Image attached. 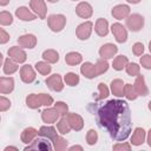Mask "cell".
Instances as JSON below:
<instances>
[{"mask_svg": "<svg viewBox=\"0 0 151 151\" xmlns=\"http://www.w3.org/2000/svg\"><path fill=\"white\" fill-rule=\"evenodd\" d=\"M146 139V132L143 127H136L132 136H131V145H134V146H139L142 145Z\"/></svg>", "mask_w": 151, "mask_h": 151, "instance_id": "ffe728a7", "label": "cell"}, {"mask_svg": "<svg viewBox=\"0 0 151 151\" xmlns=\"http://www.w3.org/2000/svg\"><path fill=\"white\" fill-rule=\"evenodd\" d=\"M60 117V113L54 107H46L41 111V119L46 124H53L55 123Z\"/></svg>", "mask_w": 151, "mask_h": 151, "instance_id": "9a60e30c", "label": "cell"}, {"mask_svg": "<svg viewBox=\"0 0 151 151\" xmlns=\"http://www.w3.org/2000/svg\"><path fill=\"white\" fill-rule=\"evenodd\" d=\"M37 76H35V71L34 68L28 64L21 66L20 68V79L25 83V84H32L35 80Z\"/></svg>", "mask_w": 151, "mask_h": 151, "instance_id": "8fae6325", "label": "cell"}, {"mask_svg": "<svg viewBox=\"0 0 151 151\" xmlns=\"http://www.w3.org/2000/svg\"><path fill=\"white\" fill-rule=\"evenodd\" d=\"M38 136H39V131L37 129L29 126V127H26L22 130V132L20 134V139L24 144H31Z\"/></svg>", "mask_w": 151, "mask_h": 151, "instance_id": "d6986e66", "label": "cell"}, {"mask_svg": "<svg viewBox=\"0 0 151 151\" xmlns=\"http://www.w3.org/2000/svg\"><path fill=\"white\" fill-rule=\"evenodd\" d=\"M18 44L22 48H34L37 45V37L34 34H22L18 38Z\"/></svg>", "mask_w": 151, "mask_h": 151, "instance_id": "ac0fdd59", "label": "cell"}, {"mask_svg": "<svg viewBox=\"0 0 151 151\" xmlns=\"http://www.w3.org/2000/svg\"><path fill=\"white\" fill-rule=\"evenodd\" d=\"M149 51L151 52V40H150V42H149Z\"/></svg>", "mask_w": 151, "mask_h": 151, "instance_id": "11a10c76", "label": "cell"}, {"mask_svg": "<svg viewBox=\"0 0 151 151\" xmlns=\"http://www.w3.org/2000/svg\"><path fill=\"white\" fill-rule=\"evenodd\" d=\"M48 2H52V4H54V2H58L59 0H47Z\"/></svg>", "mask_w": 151, "mask_h": 151, "instance_id": "db71d44e", "label": "cell"}, {"mask_svg": "<svg viewBox=\"0 0 151 151\" xmlns=\"http://www.w3.org/2000/svg\"><path fill=\"white\" fill-rule=\"evenodd\" d=\"M9 4V0H0V6H6Z\"/></svg>", "mask_w": 151, "mask_h": 151, "instance_id": "f907efd6", "label": "cell"}, {"mask_svg": "<svg viewBox=\"0 0 151 151\" xmlns=\"http://www.w3.org/2000/svg\"><path fill=\"white\" fill-rule=\"evenodd\" d=\"M57 130H58L61 134H67V133L72 130V127H71V125H70V123H68L66 116H61V118H60L59 122L57 123Z\"/></svg>", "mask_w": 151, "mask_h": 151, "instance_id": "1f68e13d", "label": "cell"}, {"mask_svg": "<svg viewBox=\"0 0 151 151\" xmlns=\"http://www.w3.org/2000/svg\"><path fill=\"white\" fill-rule=\"evenodd\" d=\"M146 142H147V145L151 147V127H150V130L147 131V134H146Z\"/></svg>", "mask_w": 151, "mask_h": 151, "instance_id": "c3c4849f", "label": "cell"}, {"mask_svg": "<svg viewBox=\"0 0 151 151\" xmlns=\"http://www.w3.org/2000/svg\"><path fill=\"white\" fill-rule=\"evenodd\" d=\"M139 64L145 70H151V55L150 54H143L139 59Z\"/></svg>", "mask_w": 151, "mask_h": 151, "instance_id": "7bdbcfd3", "label": "cell"}, {"mask_svg": "<svg viewBox=\"0 0 151 151\" xmlns=\"http://www.w3.org/2000/svg\"><path fill=\"white\" fill-rule=\"evenodd\" d=\"M132 53L134 55H137V57L143 55V53H144V45L142 42H139V41L134 42L133 46H132Z\"/></svg>", "mask_w": 151, "mask_h": 151, "instance_id": "ee69618b", "label": "cell"}, {"mask_svg": "<svg viewBox=\"0 0 151 151\" xmlns=\"http://www.w3.org/2000/svg\"><path fill=\"white\" fill-rule=\"evenodd\" d=\"M9 40V34L4 29V28H0V44H6L7 41Z\"/></svg>", "mask_w": 151, "mask_h": 151, "instance_id": "bcb514c9", "label": "cell"}, {"mask_svg": "<svg viewBox=\"0 0 151 151\" xmlns=\"http://www.w3.org/2000/svg\"><path fill=\"white\" fill-rule=\"evenodd\" d=\"M144 17L138 14V13H133L130 14L126 19H125V24L126 27L131 31V32H139L143 27H144Z\"/></svg>", "mask_w": 151, "mask_h": 151, "instance_id": "277c9868", "label": "cell"}, {"mask_svg": "<svg viewBox=\"0 0 151 151\" xmlns=\"http://www.w3.org/2000/svg\"><path fill=\"white\" fill-rule=\"evenodd\" d=\"M47 25L52 32L59 33L66 25V17L64 14H51L47 18Z\"/></svg>", "mask_w": 151, "mask_h": 151, "instance_id": "3957f363", "label": "cell"}, {"mask_svg": "<svg viewBox=\"0 0 151 151\" xmlns=\"http://www.w3.org/2000/svg\"><path fill=\"white\" fill-rule=\"evenodd\" d=\"M68 150H70V151H74V150L83 151L84 149H83V146H80V145H73V146H70V147H68Z\"/></svg>", "mask_w": 151, "mask_h": 151, "instance_id": "7dc6e473", "label": "cell"}, {"mask_svg": "<svg viewBox=\"0 0 151 151\" xmlns=\"http://www.w3.org/2000/svg\"><path fill=\"white\" fill-rule=\"evenodd\" d=\"M125 70H126V73L131 77H137L138 74H140V66L137 63H129Z\"/></svg>", "mask_w": 151, "mask_h": 151, "instance_id": "74e56055", "label": "cell"}, {"mask_svg": "<svg viewBox=\"0 0 151 151\" xmlns=\"http://www.w3.org/2000/svg\"><path fill=\"white\" fill-rule=\"evenodd\" d=\"M52 143H53V149L57 150V151H64V150L68 149L67 147L68 142L64 137H61V136H58L54 140H52Z\"/></svg>", "mask_w": 151, "mask_h": 151, "instance_id": "d590c367", "label": "cell"}, {"mask_svg": "<svg viewBox=\"0 0 151 151\" xmlns=\"http://www.w3.org/2000/svg\"><path fill=\"white\" fill-rule=\"evenodd\" d=\"M2 70H4V73L5 74H13L15 73L18 70H19V66H18V63H15L14 60H12L9 57L6 58L4 60V66H2Z\"/></svg>", "mask_w": 151, "mask_h": 151, "instance_id": "83f0119b", "label": "cell"}, {"mask_svg": "<svg viewBox=\"0 0 151 151\" xmlns=\"http://www.w3.org/2000/svg\"><path fill=\"white\" fill-rule=\"evenodd\" d=\"M147 109L151 111V100H150V101H149V104H147Z\"/></svg>", "mask_w": 151, "mask_h": 151, "instance_id": "f5cc1de1", "label": "cell"}, {"mask_svg": "<svg viewBox=\"0 0 151 151\" xmlns=\"http://www.w3.org/2000/svg\"><path fill=\"white\" fill-rule=\"evenodd\" d=\"M72 1H79V0H72Z\"/></svg>", "mask_w": 151, "mask_h": 151, "instance_id": "9f6ffc18", "label": "cell"}, {"mask_svg": "<svg viewBox=\"0 0 151 151\" xmlns=\"http://www.w3.org/2000/svg\"><path fill=\"white\" fill-rule=\"evenodd\" d=\"M124 86L125 84L122 79H113L110 84L111 92L116 97H124Z\"/></svg>", "mask_w": 151, "mask_h": 151, "instance_id": "d4e9b609", "label": "cell"}, {"mask_svg": "<svg viewBox=\"0 0 151 151\" xmlns=\"http://www.w3.org/2000/svg\"><path fill=\"white\" fill-rule=\"evenodd\" d=\"M14 90V79L12 77H1L0 78V93L7 94Z\"/></svg>", "mask_w": 151, "mask_h": 151, "instance_id": "cb8c5ba5", "label": "cell"}, {"mask_svg": "<svg viewBox=\"0 0 151 151\" xmlns=\"http://www.w3.org/2000/svg\"><path fill=\"white\" fill-rule=\"evenodd\" d=\"M133 86H134V88H136L138 96L145 97V96L149 94V88H147V86H146V84H145V78H144V76L138 74V76L136 77V80H134Z\"/></svg>", "mask_w": 151, "mask_h": 151, "instance_id": "44dd1931", "label": "cell"}, {"mask_svg": "<svg viewBox=\"0 0 151 151\" xmlns=\"http://www.w3.org/2000/svg\"><path fill=\"white\" fill-rule=\"evenodd\" d=\"M54 109L60 113V116H66L68 113V105L65 101H57V103H54Z\"/></svg>", "mask_w": 151, "mask_h": 151, "instance_id": "60d3db41", "label": "cell"}, {"mask_svg": "<svg viewBox=\"0 0 151 151\" xmlns=\"http://www.w3.org/2000/svg\"><path fill=\"white\" fill-rule=\"evenodd\" d=\"M29 7L35 13L40 19H45L47 14V7L45 4V0H31L29 1Z\"/></svg>", "mask_w": 151, "mask_h": 151, "instance_id": "7c38bea8", "label": "cell"}, {"mask_svg": "<svg viewBox=\"0 0 151 151\" xmlns=\"http://www.w3.org/2000/svg\"><path fill=\"white\" fill-rule=\"evenodd\" d=\"M131 147H132V145H131V143H126V142H118L117 144H114L113 146H112V150H114V151H124V150H126V151H130L131 150Z\"/></svg>", "mask_w": 151, "mask_h": 151, "instance_id": "b9f144b4", "label": "cell"}, {"mask_svg": "<svg viewBox=\"0 0 151 151\" xmlns=\"http://www.w3.org/2000/svg\"><path fill=\"white\" fill-rule=\"evenodd\" d=\"M129 4H132V5H136V4H139L142 0H126Z\"/></svg>", "mask_w": 151, "mask_h": 151, "instance_id": "816d5d0a", "label": "cell"}, {"mask_svg": "<svg viewBox=\"0 0 151 151\" xmlns=\"http://www.w3.org/2000/svg\"><path fill=\"white\" fill-rule=\"evenodd\" d=\"M39 136L48 138L50 140H54L58 137V132L53 126L44 125V126H40V129H39Z\"/></svg>", "mask_w": 151, "mask_h": 151, "instance_id": "484cf974", "label": "cell"}, {"mask_svg": "<svg viewBox=\"0 0 151 151\" xmlns=\"http://www.w3.org/2000/svg\"><path fill=\"white\" fill-rule=\"evenodd\" d=\"M98 140V133L94 129H90L86 133V143L88 145H94Z\"/></svg>", "mask_w": 151, "mask_h": 151, "instance_id": "ab89813d", "label": "cell"}, {"mask_svg": "<svg viewBox=\"0 0 151 151\" xmlns=\"http://www.w3.org/2000/svg\"><path fill=\"white\" fill-rule=\"evenodd\" d=\"M9 150H13V151H19V149L17 146H6L4 149V151H9Z\"/></svg>", "mask_w": 151, "mask_h": 151, "instance_id": "681fc988", "label": "cell"}, {"mask_svg": "<svg viewBox=\"0 0 151 151\" xmlns=\"http://www.w3.org/2000/svg\"><path fill=\"white\" fill-rule=\"evenodd\" d=\"M42 59L50 64H55L59 61V53L55 51V50H52V48H48V50H45L42 52Z\"/></svg>", "mask_w": 151, "mask_h": 151, "instance_id": "f546056e", "label": "cell"}, {"mask_svg": "<svg viewBox=\"0 0 151 151\" xmlns=\"http://www.w3.org/2000/svg\"><path fill=\"white\" fill-rule=\"evenodd\" d=\"M9 107H11V100H9L8 98L1 96V97H0V111H1V112H5V111H7Z\"/></svg>", "mask_w": 151, "mask_h": 151, "instance_id": "f6af8a7d", "label": "cell"}, {"mask_svg": "<svg viewBox=\"0 0 151 151\" xmlns=\"http://www.w3.org/2000/svg\"><path fill=\"white\" fill-rule=\"evenodd\" d=\"M52 140H50L48 138H35L31 144H27V146H25V151L27 150H41V151H51L53 150V145L51 144Z\"/></svg>", "mask_w": 151, "mask_h": 151, "instance_id": "5b68a950", "label": "cell"}, {"mask_svg": "<svg viewBox=\"0 0 151 151\" xmlns=\"http://www.w3.org/2000/svg\"><path fill=\"white\" fill-rule=\"evenodd\" d=\"M13 22V15L7 11L0 12V25L1 26H8Z\"/></svg>", "mask_w": 151, "mask_h": 151, "instance_id": "f35d334b", "label": "cell"}, {"mask_svg": "<svg viewBox=\"0 0 151 151\" xmlns=\"http://www.w3.org/2000/svg\"><path fill=\"white\" fill-rule=\"evenodd\" d=\"M76 13L81 19H90L92 17V14H93V8L88 2L80 1L76 6Z\"/></svg>", "mask_w": 151, "mask_h": 151, "instance_id": "4fadbf2b", "label": "cell"}, {"mask_svg": "<svg viewBox=\"0 0 151 151\" xmlns=\"http://www.w3.org/2000/svg\"><path fill=\"white\" fill-rule=\"evenodd\" d=\"M64 81L68 86H77L79 84V81H80V78H79V76L77 73L68 72V73H66L64 76Z\"/></svg>", "mask_w": 151, "mask_h": 151, "instance_id": "e575fe53", "label": "cell"}, {"mask_svg": "<svg viewBox=\"0 0 151 151\" xmlns=\"http://www.w3.org/2000/svg\"><path fill=\"white\" fill-rule=\"evenodd\" d=\"M93 29V22L92 21H85L78 25L76 29V35L79 40H87L92 33Z\"/></svg>", "mask_w": 151, "mask_h": 151, "instance_id": "52a82bcc", "label": "cell"}, {"mask_svg": "<svg viewBox=\"0 0 151 151\" xmlns=\"http://www.w3.org/2000/svg\"><path fill=\"white\" fill-rule=\"evenodd\" d=\"M83 61V55L79 52H68L65 55V63L70 66H76Z\"/></svg>", "mask_w": 151, "mask_h": 151, "instance_id": "4316f807", "label": "cell"}, {"mask_svg": "<svg viewBox=\"0 0 151 151\" xmlns=\"http://www.w3.org/2000/svg\"><path fill=\"white\" fill-rule=\"evenodd\" d=\"M7 54H8V57H9L12 60H14V61L18 63V64H22V63H25L26 59H27L26 52H25V51L22 50V47H20V46H12V47H9L8 51H7Z\"/></svg>", "mask_w": 151, "mask_h": 151, "instance_id": "9c48e42d", "label": "cell"}, {"mask_svg": "<svg viewBox=\"0 0 151 151\" xmlns=\"http://www.w3.org/2000/svg\"><path fill=\"white\" fill-rule=\"evenodd\" d=\"M66 118H67L72 130H74V131L83 130V127H84V119H83V117L80 114H78L76 112H68L66 114Z\"/></svg>", "mask_w": 151, "mask_h": 151, "instance_id": "2e32d148", "label": "cell"}, {"mask_svg": "<svg viewBox=\"0 0 151 151\" xmlns=\"http://www.w3.org/2000/svg\"><path fill=\"white\" fill-rule=\"evenodd\" d=\"M45 83H46L47 87H48L50 90L54 91V92H61V91L64 90L63 78H61V76L58 74V73H54V74L47 77L46 80H45Z\"/></svg>", "mask_w": 151, "mask_h": 151, "instance_id": "8992f818", "label": "cell"}, {"mask_svg": "<svg viewBox=\"0 0 151 151\" xmlns=\"http://www.w3.org/2000/svg\"><path fill=\"white\" fill-rule=\"evenodd\" d=\"M34 66H35V70L42 76H48L52 71V67H51L50 63H47L45 60L44 61H37Z\"/></svg>", "mask_w": 151, "mask_h": 151, "instance_id": "d6a6232c", "label": "cell"}, {"mask_svg": "<svg viewBox=\"0 0 151 151\" xmlns=\"http://www.w3.org/2000/svg\"><path fill=\"white\" fill-rule=\"evenodd\" d=\"M94 67H96L97 74H98V76H100V74L105 73V72L109 70L110 65H109V63H107V60H106V59L100 58V59H99V60H97V63L94 64Z\"/></svg>", "mask_w": 151, "mask_h": 151, "instance_id": "8d00e7d4", "label": "cell"}, {"mask_svg": "<svg viewBox=\"0 0 151 151\" xmlns=\"http://www.w3.org/2000/svg\"><path fill=\"white\" fill-rule=\"evenodd\" d=\"M15 15L18 19L22 20V21H33L37 19V14L33 13L32 11L28 9V7L26 6H20L15 9Z\"/></svg>", "mask_w": 151, "mask_h": 151, "instance_id": "e0dca14e", "label": "cell"}, {"mask_svg": "<svg viewBox=\"0 0 151 151\" xmlns=\"http://www.w3.org/2000/svg\"><path fill=\"white\" fill-rule=\"evenodd\" d=\"M111 14L114 19L117 20H123V19H126L130 14H131V8L129 5H124V4H120V5H117L114 6L112 9H111Z\"/></svg>", "mask_w": 151, "mask_h": 151, "instance_id": "30bf717a", "label": "cell"}, {"mask_svg": "<svg viewBox=\"0 0 151 151\" xmlns=\"http://www.w3.org/2000/svg\"><path fill=\"white\" fill-rule=\"evenodd\" d=\"M80 73L85 78H87V79H93V78L98 77L97 71H96V67H94V64H92L90 61H85L80 66Z\"/></svg>", "mask_w": 151, "mask_h": 151, "instance_id": "603a6c76", "label": "cell"}, {"mask_svg": "<svg viewBox=\"0 0 151 151\" xmlns=\"http://www.w3.org/2000/svg\"><path fill=\"white\" fill-rule=\"evenodd\" d=\"M124 97L127 100H136L138 98V93L132 84H125L124 86Z\"/></svg>", "mask_w": 151, "mask_h": 151, "instance_id": "836d02e7", "label": "cell"}, {"mask_svg": "<svg viewBox=\"0 0 151 151\" xmlns=\"http://www.w3.org/2000/svg\"><path fill=\"white\" fill-rule=\"evenodd\" d=\"M118 52V47L114 45V44H111V42H107V44H104L100 46L99 48V57L103 58V59H112Z\"/></svg>", "mask_w": 151, "mask_h": 151, "instance_id": "5bb4252c", "label": "cell"}, {"mask_svg": "<svg viewBox=\"0 0 151 151\" xmlns=\"http://www.w3.org/2000/svg\"><path fill=\"white\" fill-rule=\"evenodd\" d=\"M111 32L116 39L117 42L123 44L127 40V29L120 24V22H114L111 26Z\"/></svg>", "mask_w": 151, "mask_h": 151, "instance_id": "ba28073f", "label": "cell"}, {"mask_svg": "<svg viewBox=\"0 0 151 151\" xmlns=\"http://www.w3.org/2000/svg\"><path fill=\"white\" fill-rule=\"evenodd\" d=\"M127 64H129V58H127L126 55L120 54V55H117V57L113 59V61H112V67H113V70H116V71H123V70L126 67Z\"/></svg>", "mask_w": 151, "mask_h": 151, "instance_id": "f1b7e54d", "label": "cell"}, {"mask_svg": "<svg viewBox=\"0 0 151 151\" xmlns=\"http://www.w3.org/2000/svg\"><path fill=\"white\" fill-rule=\"evenodd\" d=\"M110 96V90L107 87V85L105 83H99L98 84V93L93 94L94 100L99 101V100H104Z\"/></svg>", "mask_w": 151, "mask_h": 151, "instance_id": "4dcf8cb0", "label": "cell"}, {"mask_svg": "<svg viewBox=\"0 0 151 151\" xmlns=\"http://www.w3.org/2000/svg\"><path fill=\"white\" fill-rule=\"evenodd\" d=\"M94 32L99 37H106L109 34V22L104 18H98L94 24Z\"/></svg>", "mask_w": 151, "mask_h": 151, "instance_id": "7402d4cb", "label": "cell"}, {"mask_svg": "<svg viewBox=\"0 0 151 151\" xmlns=\"http://www.w3.org/2000/svg\"><path fill=\"white\" fill-rule=\"evenodd\" d=\"M54 103L52 96L47 94V93H31L26 97V105L29 109H39L40 106H51Z\"/></svg>", "mask_w": 151, "mask_h": 151, "instance_id": "7a4b0ae2", "label": "cell"}, {"mask_svg": "<svg viewBox=\"0 0 151 151\" xmlns=\"http://www.w3.org/2000/svg\"><path fill=\"white\" fill-rule=\"evenodd\" d=\"M87 110L96 117L97 124L107 131L116 142H125L132 131L131 110L122 99H110L104 104L91 103Z\"/></svg>", "mask_w": 151, "mask_h": 151, "instance_id": "6da1fadb", "label": "cell"}]
</instances>
